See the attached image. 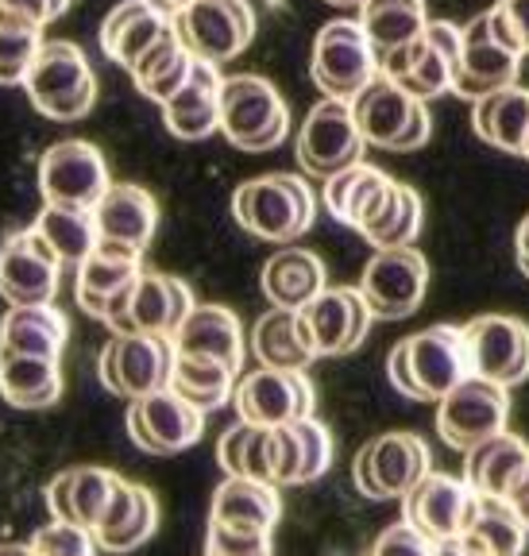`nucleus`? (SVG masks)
Instances as JSON below:
<instances>
[{
    "mask_svg": "<svg viewBox=\"0 0 529 556\" xmlns=\"http://www.w3.org/2000/svg\"><path fill=\"white\" fill-rule=\"evenodd\" d=\"M217 460L228 476L275 483V426H252V421L240 417V421H236L232 429H225V437H221Z\"/></svg>",
    "mask_w": 529,
    "mask_h": 556,
    "instance_id": "a19ab883",
    "label": "nucleus"
},
{
    "mask_svg": "<svg viewBox=\"0 0 529 556\" xmlns=\"http://www.w3.org/2000/svg\"><path fill=\"white\" fill-rule=\"evenodd\" d=\"M32 548L39 556H97V533L54 518V526H43L35 533Z\"/></svg>",
    "mask_w": 529,
    "mask_h": 556,
    "instance_id": "49530a36",
    "label": "nucleus"
},
{
    "mask_svg": "<svg viewBox=\"0 0 529 556\" xmlns=\"http://www.w3.org/2000/svg\"><path fill=\"white\" fill-rule=\"evenodd\" d=\"M464 479L476 486L487 498H511L514 486L521 483V476L529 471V444L514 433H499L491 441L476 444L471 452H464Z\"/></svg>",
    "mask_w": 529,
    "mask_h": 556,
    "instance_id": "7c9ffc66",
    "label": "nucleus"
},
{
    "mask_svg": "<svg viewBox=\"0 0 529 556\" xmlns=\"http://www.w3.org/2000/svg\"><path fill=\"white\" fill-rule=\"evenodd\" d=\"M379 51L367 39L360 20H332L313 39L310 78L325 97H352L379 78Z\"/></svg>",
    "mask_w": 529,
    "mask_h": 556,
    "instance_id": "0eeeda50",
    "label": "nucleus"
},
{
    "mask_svg": "<svg viewBox=\"0 0 529 556\" xmlns=\"http://www.w3.org/2000/svg\"><path fill=\"white\" fill-rule=\"evenodd\" d=\"M109 186V163L89 139H62L39 159V190L47 205L97 208Z\"/></svg>",
    "mask_w": 529,
    "mask_h": 556,
    "instance_id": "4468645a",
    "label": "nucleus"
},
{
    "mask_svg": "<svg viewBox=\"0 0 529 556\" xmlns=\"http://www.w3.org/2000/svg\"><path fill=\"white\" fill-rule=\"evenodd\" d=\"M433 545L421 530H414L410 521H399V526H387V530L375 538L371 556H433Z\"/></svg>",
    "mask_w": 529,
    "mask_h": 556,
    "instance_id": "3c124183",
    "label": "nucleus"
},
{
    "mask_svg": "<svg viewBox=\"0 0 529 556\" xmlns=\"http://www.w3.org/2000/svg\"><path fill=\"white\" fill-rule=\"evenodd\" d=\"M360 24H364L371 47L382 54L399 51V47L421 39L429 27L426 0H364L360 9Z\"/></svg>",
    "mask_w": 529,
    "mask_h": 556,
    "instance_id": "ea45409f",
    "label": "nucleus"
},
{
    "mask_svg": "<svg viewBox=\"0 0 529 556\" xmlns=\"http://www.w3.org/2000/svg\"><path fill=\"white\" fill-rule=\"evenodd\" d=\"M471 371L503 387L529 379V325L511 313H479L464 325Z\"/></svg>",
    "mask_w": 529,
    "mask_h": 556,
    "instance_id": "f3484780",
    "label": "nucleus"
},
{
    "mask_svg": "<svg viewBox=\"0 0 529 556\" xmlns=\"http://www.w3.org/2000/svg\"><path fill=\"white\" fill-rule=\"evenodd\" d=\"M429 290V263L417 248H387L367 260L360 275V294L367 298L375 317L402 321L417 305L426 302Z\"/></svg>",
    "mask_w": 529,
    "mask_h": 556,
    "instance_id": "ddd939ff",
    "label": "nucleus"
},
{
    "mask_svg": "<svg viewBox=\"0 0 529 556\" xmlns=\"http://www.w3.org/2000/svg\"><path fill=\"white\" fill-rule=\"evenodd\" d=\"M294 429L302 437V483H313L332 464V433L317 417H302V421H294Z\"/></svg>",
    "mask_w": 529,
    "mask_h": 556,
    "instance_id": "de8ad7c7",
    "label": "nucleus"
},
{
    "mask_svg": "<svg viewBox=\"0 0 529 556\" xmlns=\"http://www.w3.org/2000/svg\"><path fill=\"white\" fill-rule=\"evenodd\" d=\"M128 433L143 452L174 456V452H182L201 441V433H205V409H198L178 391L163 387V391L148 394V399L131 402Z\"/></svg>",
    "mask_w": 529,
    "mask_h": 556,
    "instance_id": "a211bd4d",
    "label": "nucleus"
},
{
    "mask_svg": "<svg viewBox=\"0 0 529 556\" xmlns=\"http://www.w3.org/2000/svg\"><path fill=\"white\" fill-rule=\"evenodd\" d=\"M171 340L178 356L221 359L236 371L243 367V325L225 305H193Z\"/></svg>",
    "mask_w": 529,
    "mask_h": 556,
    "instance_id": "b1692460",
    "label": "nucleus"
},
{
    "mask_svg": "<svg viewBox=\"0 0 529 556\" xmlns=\"http://www.w3.org/2000/svg\"><path fill=\"white\" fill-rule=\"evenodd\" d=\"M171 391H178L198 409H217L232 399L236 367L221 364V359L178 356L174 359V371H171Z\"/></svg>",
    "mask_w": 529,
    "mask_h": 556,
    "instance_id": "37998d69",
    "label": "nucleus"
},
{
    "mask_svg": "<svg viewBox=\"0 0 529 556\" xmlns=\"http://www.w3.org/2000/svg\"><path fill=\"white\" fill-rule=\"evenodd\" d=\"M209 556H270V533H240L209 521V538H205Z\"/></svg>",
    "mask_w": 529,
    "mask_h": 556,
    "instance_id": "09e8293b",
    "label": "nucleus"
},
{
    "mask_svg": "<svg viewBox=\"0 0 529 556\" xmlns=\"http://www.w3.org/2000/svg\"><path fill=\"white\" fill-rule=\"evenodd\" d=\"M360 131L371 148L394 151V155H410V151L426 148L429 131H433V116H429V101L410 93L394 78L379 74L367 89L352 97Z\"/></svg>",
    "mask_w": 529,
    "mask_h": 556,
    "instance_id": "20e7f679",
    "label": "nucleus"
},
{
    "mask_svg": "<svg viewBox=\"0 0 529 556\" xmlns=\"http://www.w3.org/2000/svg\"><path fill=\"white\" fill-rule=\"evenodd\" d=\"M66 263L59 260L39 228L12 232L0 248V298L9 305H47L59 294V275Z\"/></svg>",
    "mask_w": 529,
    "mask_h": 556,
    "instance_id": "2eb2a0df",
    "label": "nucleus"
},
{
    "mask_svg": "<svg viewBox=\"0 0 529 556\" xmlns=\"http://www.w3.org/2000/svg\"><path fill=\"white\" fill-rule=\"evenodd\" d=\"M461 43L464 35L449 20H429L426 27V54L410 70L399 86H406L410 93H417L421 101H433V97L452 93V81H456V62H461Z\"/></svg>",
    "mask_w": 529,
    "mask_h": 556,
    "instance_id": "f704fd0d",
    "label": "nucleus"
},
{
    "mask_svg": "<svg viewBox=\"0 0 529 556\" xmlns=\"http://www.w3.org/2000/svg\"><path fill=\"white\" fill-rule=\"evenodd\" d=\"M124 479L109 468H70L47 483V506L59 521L81 526V530H101L109 518Z\"/></svg>",
    "mask_w": 529,
    "mask_h": 556,
    "instance_id": "4be33fe9",
    "label": "nucleus"
},
{
    "mask_svg": "<svg viewBox=\"0 0 529 556\" xmlns=\"http://www.w3.org/2000/svg\"><path fill=\"white\" fill-rule=\"evenodd\" d=\"M97 232L109 243H124L131 252H148L151 236L159 228V205L143 186H109L97 201Z\"/></svg>",
    "mask_w": 529,
    "mask_h": 556,
    "instance_id": "393cba45",
    "label": "nucleus"
},
{
    "mask_svg": "<svg viewBox=\"0 0 529 556\" xmlns=\"http://www.w3.org/2000/svg\"><path fill=\"white\" fill-rule=\"evenodd\" d=\"M514 252H518V270L529 278V217H521L518 232H514Z\"/></svg>",
    "mask_w": 529,
    "mask_h": 556,
    "instance_id": "864d4df0",
    "label": "nucleus"
},
{
    "mask_svg": "<svg viewBox=\"0 0 529 556\" xmlns=\"http://www.w3.org/2000/svg\"><path fill=\"white\" fill-rule=\"evenodd\" d=\"M506 503H511L514 510H518V518L529 526V471H526V476H521V483L514 486V495L506 498Z\"/></svg>",
    "mask_w": 529,
    "mask_h": 556,
    "instance_id": "5fc2aeb1",
    "label": "nucleus"
},
{
    "mask_svg": "<svg viewBox=\"0 0 529 556\" xmlns=\"http://www.w3.org/2000/svg\"><path fill=\"white\" fill-rule=\"evenodd\" d=\"M499 4L506 9V16H511L514 31H518L521 51L529 54V0H499Z\"/></svg>",
    "mask_w": 529,
    "mask_h": 556,
    "instance_id": "603ef678",
    "label": "nucleus"
},
{
    "mask_svg": "<svg viewBox=\"0 0 529 556\" xmlns=\"http://www.w3.org/2000/svg\"><path fill=\"white\" fill-rule=\"evenodd\" d=\"M278 514H282V498H278L275 483L228 476L225 483L213 491V514H209V521H217V526H228V530H240V533H270Z\"/></svg>",
    "mask_w": 529,
    "mask_h": 556,
    "instance_id": "bb28decb",
    "label": "nucleus"
},
{
    "mask_svg": "<svg viewBox=\"0 0 529 556\" xmlns=\"http://www.w3.org/2000/svg\"><path fill=\"white\" fill-rule=\"evenodd\" d=\"M232 406L252 426H294L302 417H313V382L305 371L260 367L236 379Z\"/></svg>",
    "mask_w": 529,
    "mask_h": 556,
    "instance_id": "dca6fc26",
    "label": "nucleus"
},
{
    "mask_svg": "<svg viewBox=\"0 0 529 556\" xmlns=\"http://www.w3.org/2000/svg\"><path fill=\"white\" fill-rule=\"evenodd\" d=\"M27 97L47 121H81L89 116L97 101V78L93 70H89V59L78 43H70V39H51L43 43L39 59H35L32 74L24 81Z\"/></svg>",
    "mask_w": 529,
    "mask_h": 556,
    "instance_id": "39448f33",
    "label": "nucleus"
},
{
    "mask_svg": "<svg viewBox=\"0 0 529 556\" xmlns=\"http://www.w3.org/2000/svg\"><path fill=\"white\" fill-rule=\"evenodd\" d=\"M367 139L360 131L356 109L344 97H322L305 113V124L298 131V163L310 178H332L348 166L364 163Z\"/></svg>",
    "mask_w": 529,
    "mask_h": 556,
    "instance_id": "6e6552de",
    "label": "nucleus"
},
{
    "mask_svg": "<svg viewBox=\"0 0 529 556\" xmlns=\"http://www.w3.org/2000/svg\"><path fill=\"white\" fill-rule=\"evenodd\" d=\"M155 526H159L155 495H151L148 486L124 479L113 510H109V518L97 530V545L109 548V553H131V548H139L155 533Z\"/></svg>",
    "mask_w": 529,
    "mask_h": 556,
    "instance_id": "e433bc0d",
    "label": "nucleus"
},
{
    "mask_svg": "<svg viewBox=\"0 0 529 556\" xmlns=\"http://www.w3.org/2000/svg\"><path fill=\"white\" fill-rule=\"evenodd\" d=\"M136 275H139L136 260H116V255H109V252H101V248H97L89 260L78 263V287H74L78 305L89 313V317H97V321H101L104 305L113 302V298L121 294V290L128 287Z\"/></svg>",
    "mask_w": 529,
    "mask_h": 556,
    "instance_id": "c03bdc74",
    "label": "nucleus"
},
{
    "mask_svg": "<svg viewBox=\"0 0 529 556\" xmlns=\"http://www.w3.org/2000/svg\"><path fill=\"white\" fill-rule=\"evenodd\" d=\"M174 24L193 59L217 66L240 59L255 39V12L248 0H193L190 9L174 16Z\"/></svg>",
    "mask_w": 529,
    "mask_h": 556,
    "instance_id": "f8f14e48",
    "label": "nucleus"
},
{
    "mask_svg": "<svg viewBox=\"0 0 529 556\" xmlns=\"http://www.w3.org/2000/svg\"><path fill=\"white\" fill-rule=\"evenodd\" d=\"M232 217L243 232L267 243H294L317 217V193L302 174H260L236 186Z\"/></svg>",
    "mask_w": 529,
    "mask_h": 556,
    "instance_id": "f03ea898",
    "label": "nucleus"
},
{
    "mask_svg": "<svg viewBox=\"0 0 529 556\" xmlns=\"http://www.w3.org/2000/svg\"><path fill=\"white\" fill-rule=\"evenodd\" d=\"M193 290L182 278L159 275V270H139L128 287L104 305L101 321L113 332H148V337H174L178 325L190 317Z\"/></svg>",
    "mask_w": 529,
    "mask_h": 556,
    "instance_id": "423d86ee",
    "label": "nucleus"
},
{
    "mask_svg": "<svg viewBox=\"0 0 529 556\" xmlns=\"http://www.w3.org/2000/svg\"><path fill=\"white\" fill-rule=\"evenodd\" d=\"M506 426H511V387L483 375L464 379L456 391L437 402V433L456 452H471L476 444L506 433Z\"/></svg>",
    "mask_w": 529,
    "mask_h": 556,
    "instance_id": "1a4fd4ad",
    "label": "nucleus"
},
{
    "mask_svg": "<svg viewBox=\"0 0 529 556\" xmlns=\"http://www.w3.org/2000/svg\"><path fill=\"white\" fill-rule=\"evenodd\" d=\"M171 27V16L155 12L143 0H124L116 4L101 24V51L113 62H121L124 70H131L139 62V54L155 43L159 35Z\"/></svg>",
    "mask_w": 529,
    "mask_h": 556,
    "instance_id": "72a5a7b5",
    "label": "nucleus"
},
{
    "mask_svg": "<svg viewBox=\"0 0 529 556\" xmlns=\"http://www.w3.org/2000/svg\"><path fill=\"white\" fill-rule=\"evenodd\" d=\"M471 128L491 148L529 159V89L506 86L471 101Z\"/></svg>",
    "mask_w": 529,
    "mask_h": 556,
    "instance_id": "cd10ccee",
    "label": "nucleus"
},
{
    "mask_svg": "<svg viewBox=\"0 0 529 556\" xmlns=\"http://www.w3.org/2000/svg\"><path fill=\"white\" fill-rule=\"evenodd\" d=\"M221 89H225V78H221L217 62H193L190 81L163 104L166 131L178 139H190V143L221 131Z\"/></svg>",
    "mask_w": 529,
    "mask_h": 556,
    "instance_id": "5701e85b",
    "label": "nucleus"
},
{
    "mask_svg": "<svg viewBox=\"0 0 529 556\" xmlns=\"http://www.w3.org/2000/svg\"><path fill=\"white\" fill-rule=\"evenodd\" d=\"M0 556H39L32 545H0Z\"/></svg>",
    "mask_w": 529,
    "mask_h": 556,
    "instance_id": "13d9d810",
    "label": "nucleus"
},
{
    "mask_svg": "<svg viewBox=\"0 0 529 556\" xmlns=\"http://www.w3.org/2000/svg\"><path fill=\"white\" fill-rule=\"evenodd\" d=\"M221 131L232 148L252 151H275L290 136V109L275 81L260 74H232L221 89Z\"/></svg>",
    "mask_w": 529,
    "mask_h": 556,
    "instance_id": "7ed1b4c3",
    "label": "nucleus"
},
{
    "mask_svg": "<svg viewBox=\"0 0 529 556\" xmlns=\"http://www.w3.org/2000/svg\"><path fill=\"white\" fill-rule=\"evenodd\" d=\"M143 4H151L155 12H163V16H171V20H174L182 9H190L193 0H143Z\"/></svg>",
    "mask_w": 529,
    "mask_h": 556,
    "instance_id": "6e6d98bb",
    "label": "nucleus"
},
{
    "mask_svg": "<svg viewBox=\"0 0 529 556\" xmlns=\"http://www.w3.org/2000/svg\"><path fill=\"white\" fill-rule=\"evenodd\" d=\"M66 317L47 305H12L0 321V356H51L62 359L66 348Z\"/></svg>",
    "mask_w": 529,
    "mask_h": 556,
    "instance_id": "c85d7f7f",
    "label": "nucleus"
},
{
    "mask_svg": "<svg viewBox=\"0 0 529 556\" xmlns=\"http://www.w3.org/2000/svg\"><path fill=\"white\" fill-rule=\"evenodd\" d=\"M471 375L476 371H471L464 325H429V329L399 340L387 356L391 387L414 402H441Z\"/></svg>",
    "mask_w": 529,
    "mask_h": 556,
    "instance_id": "f257e3e1",
    "label": "nucleus"
},
{
    "mask_svg": "<svg viewBox=\"0 0 529 556\" xmlns=\"http://www.w3.org/2000/svg\"><path fill=\"white\" fill-rule=\"evenodd\" d=\"M193 51L182 43V35H178V24L171 20V27H166L163 35H159L155 43L148 47V51L139 54V62L128 70L131 81H136V89L148 101L155 104H166L178 89L190 81L193 74Z\"/></svg>",
    "mask_w": 529,
    "mask_h": 556,
    "instance_id": "2f4dec72",
    "label": "nucleus"
},
{
    "mask_svg": "<svg viewBox=\"0 0 529 556\" xmlns=\"http://www.w3.org/2000/svg\"><path fill=\"white\" fill-rule=\"evenodd\" d=\"M302 321L310 329L313 352L322 356H348L371 332L375 313L360 287H325L310 305H302Z\"/></svg>",
    "mask_w": 529,
    "mask_h": 556,
    "instance_id": "aec40b11",
    "label": "nucleus"
},
{
    "mask_svg": "<svg viewBox=\"0 0 529 556\" xmlns=\"http://www.w3.org/2000/svg\"><path fill=\"white\" fill-rule=\"evenodd\" d=\"M39 51H43V31L39 27L0 24V86H24Z\"/></svg>",
    "mask_w": 529,
    "mask_h": 556,
    "instance_id": "a18cd8bd",
    "label": "nucleus"
},
{
    "mask_svg": "<svg viewBox=\"0 0 529 556\" xmlns=\"http://www.w3.org/2000/svg\"><path fill=\"white\" fill-rule=\"evenodd\" d=\"M402 503H406V521L429 541H456L468 533L471 518H476L479 491L468 479L429 471Z\"/></svg>",
    "mask_w": 529,
    "mask_h": 556,
    "instance_id": "6ab92c4d",
    "label": "nucleus"
},
{
    "mask_svg": "<svg viewBox=\"0 0 529 556\" xmlns=\"http://www.w3.org/2000/svg\"><path fill=\"white\" fill-rule=\"evenodd\" d=\"M421 220H426L421 193L406 182H391L387 193L375 201L371 213H367V220L360 225V236L371 243L375 252H387V248H414V240L421 236Z\"/></svg>",
    "mask_w": 529,
    "mask_h": 556,
    "instance_id": "473e14b6",
    "label": "nucleus"
},
{
    "mask_svg": "<svg viewBox=\"0 0 529 556\" xmlns=\"http://www.w3.org/2000/svg\"><path fill=\"white\" fill-rule=\"evenodd\" d=\"M433 556H468V548H464L461 541H437Z\"/></svg>",
    "mask_w": 529,
    "mask_h": 556,
    "instance_id": "4d7b16f0",
    "label": "nucleus"
},
{
    "mask_svg": "<svg viewBox=\"0 0 529 556\" xmlns=\"http://www.w3.org/2000/svg\"><path fill=\"white\" fill-rule=\"evenodd\" d=\"M325 4H337V9H364V0H325Z\"/></svg>",
    "mask_w": 529,
    "mask_h": 556,
    "instance_id": "bf43d9fd",
    "label": "nucleus"
},
{
    "mask_svg": "<svg viewBox=\"0 0 529 556\" xmlns=\"http://www.w3.org/2000/svg\"><path fill=\"white\" fill-rule=\"evenodd\" d=\"M263 298L278 309H302L313 298L329 287V270L322 255L305 252V248H278L260 275Z\"/></svg>",
    "mask_w": 529,
    "mask_h": 556,
    "instance_id": "a878e982",
    "label": "nucleus"
},
{
    "mask_svg": "<svg viewBox=\"0 0 529 556\" xmlns=\"http://www.w3.org/2000/svg\"><path fill=\"white\" fill-rule=\"evenodd\" d=\"M433 471L429 444L417 433H379L356 452L352 479H356L360 495L387 503V498H406L421 479Z\"/></svg>",
    "mask_w": 529,
    "mask_h": 556,
    "instance_id": "9d476101",
    "label": "nucleus"
},
{
    "mask_svg": "<svg viewBox=\"0 0 529 556\" xmlns=\"http://www.w3.org/2000/svg\"><path fill=\"white\" fill-rule=\"evenodd\" d=\"M0 399L16 409H47L62 399V367L51 356H0Z\"/></svg>",
    "mask_w": 529,
    "mask_h": 556,
    "instance_id": "c9c22d12",
    "label": "nucleus"
},
{
    "mask_svg": "<svg viewBox=\"0 0 529 556\" xmlns=\"http://www.w3.org/2000/svg\"><path fill=\"white\" fill-rule=\"evenodd\" d=\"M70 9V0H0V24L4 27H39L62 16Z\"/></svg>",
    "mask_w": 529,
    "mask_h": 556,
    "instance_id": "8fccbe9b",
    "label": "nucleus"
},
{
    "mask_svg": "<svg viewBox=\"0 0 529 556\" xmlns=\"http://www.w3.org/2000/svg\"><path fill=\"white\" fill-rule=\"evenodd\" d=\"M461 35H464V43H461V62H456L452 93L464 97V101H479V97H487V93L518 86L521 54L506 51L503 43L491 39V31H487V24H483V12H479L471 24H464Z\"/></svg>",
    "mask_w": 529,
    "mask_h": 556,
    "instance_id": "412c9836",
    "label": "nucleus"
},
{
    "mask_svg": "<svg viewBox=\"0 0 529 556\" xmlns=\"http://www.w3.org/2000/svg\"><path fill=\"white\" fill-rule=\"evenodd\" d=\"M35 228H39V236H43L54 252H59V260L74 263V267H78L81 260H89V255L97 252V243H101L93 208L43 205V213H39Z\"/></svg>",
    "mask_w": 529,
    "mask_h": 556,
    "instance_id": "79ce46f5",
    "label": "nucleus"
},
{
    "mask_svg": "<svg viewBox=\"0 0 529 556\" xmlns=\"http://www.w3.org/2000/svg\"><path fill=\"white\" fill-rule=\"evenodd\" d=\"M526 538H529V526L518 518V510L506 498L479 495L476 518H471L468 533L456 541L468 548V556H521Z\"/></svg>",
    "mask_w": 529,
    "mask_h": 556,
    "instance_id": "58836bf2",
    "label": "nucleus"
},
{
    "mask_svg": "<svg viewBox=\"0 0 529 556\" xmlns=\"http://www.w3.org/2000/svg\"><path fill=\"white\" fill-rule=\"evenodd\" d=\"M252 352L260 367H278V371H305L317 359L302 309H278V305H270L255 321Z\"/></svg>",
    "mask_w": 529,
    "mask_h": 556,
    "instance_id": "c756f323",
    "label": "nucleus"
},
{
    "mask_svg": "<svg viewBox=\"0 0 529 556\" xmlns=\"http://www.w3.org/2000/svg\"><path fill=\"white\" fill-rule=\"evenodd\" d=\"M174 340L171 337H148V332H113V340L101 348L97 371L101 382L121 399L136 402L148 394L171 387L174 371Z\"/></svg>",
    "mask_w": 529,
    "mask_h": 556,
    "instance_id": "9b49d317",
    "label": "nucleus"
},
{
    "mask_svg": "<svg viewBox=\"0 0 529 556\" xmlns=\"http://www.w3.org/2000/svg\"><path fill=\"white\" fill-rule=\"evenodd\" d=\"M394 178L391 174H382L379 166L371 163H356V166H348V170L332 174V178H325L322 186V201L325 208H329L332 217L340 220V225L348 228H356L367 220V213L375 208V201L387 193V186H391Z\"/></svg>",
    "mask_w": 529,
    "mask_h": 556,
    "instance_id": "4c0bfd02",
    "label": "nucleus"
}]
</instances>
